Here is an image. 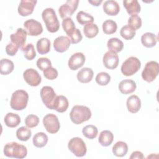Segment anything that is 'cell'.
<instances>
[{"mask_svg":"<svg viewBox=\"0 0 159 159\" xmlns=\"http://www.w3.org/2000/svg\"><path fill=\"white\" fill-rule=\"evenodd\" d=\"M24 27L27 34L30 36H38L43 32V27L41 23L33 19L25 21Z\"/></svg>","mask_w":159,"mask_h":159,"instance_id":"11","label":"cell"},{"mask_svg":"<svg viewBox=\"0 0 159 159\" xmlns=\"http://www.w3.org/2000/svg\"><path fill=\"white\" fill-rule=\"evenodd\" d=\"M68 149L77 157L84 156L87 152V148L84 142L82 139L76 137L71 139L68 144Z\"/></svg>","mask_w":159,"mask_h":159,"instance_id":"7","label":"cell"},{"mask_svg":"<svg viewBox=\"0 0 159 159\" xmlns=\"http://www.w3.org/2000/svg\"><path fill=\"white\" fill-rule=\"evenodd\" d=\"M85 62V56L81 52L73 54L68 60V67L71 70H76L81 68Z\"/></svg>","mask_w":159,"mask_h":159,"instance_id":"16","label":"cell"},{"mask_svg":"<svg viewBox=\"0 0 159 159\" xmlns=\"http://www.w3.org/2000/svg\"><path fill=\"white\" fill-rule=\"evenodd\" d=\"M40 97L47 108L54 110V104L57 95L51 86H45L42 87L40 90Z\"/></svg>","mask_w":159,"mask_h":159,"instance_id":"8","label":"cell"},{"mask_svg":"<svg viewBox=\"0 0 159 159\" xmlns=\"http://www.w3.org/2000/svg\"><path fill=\"white\" fill-rule=\"evenodd\" d=\"M141 42L144 47L151 48L155 46L157 42V37L153 33L146 32L142 35Z\"/></svg>","mask_w":159,"mask_h":159,"instance_id":"24","label":"cell"},{"mask_svg":"<svg viewBox=\"0 0 159 159\" xmlns=\"http://www.w3.org/2000/svg\"><path fill=\"white\" fill-rule=\"evenodd\" d=\"M19 48L12 43L7 44L6 47V52L9 56H14L16 54Z\"/></svg>","mask_w":159,"mask_h":159,"instance_id":"46","label":"cell"},{"mask_svg":"<svg viewBox=\"0 0 159 159\" xmlns=\"http://www.w3.org/2000/svg\"><path fill=\"white\" fill-rule=\"evenodd\" d=\"M118 87L121 93L128 94L135 91L137 85L134 81L130 79H125L119 83Z\"/></svg>","mask_w":159,"mask_h":159,"instance_id":"18","label":"cell"},{"mask_svg":"<svg viewBox=\"0 0 159 159\" xmlns=\"http://www.w3.org/2000/svg\"><path fill=\"white\" fill-rule=\"evenodd\" d=\"M114 140L113 134L109 130H102L99 136L98 142L99 143L104 147L109 146Z\"/></svg>","mask_w":159,"mask_h":159,"instance_id":"26","label":"cell"},{"mask_svg":"<svg viewBox=\"0 0 159 159\" xmlns=\"http://www.w3.org/2000/svg\"><path fill=\"white\" fill-rule=\"evenodd\" d=\"M76 20L80 24L86 25L88 23H93L94 17L84 11H80L76 15Z\"/></svg>","mask_w":159,"mask_h":159,"instance_id":"37","label":"cell"},{"mask_svg":"<svg viewBox=\"0 0 159 159\" xmlns=\"http://www.w3.org/2000/svg\"><path fill=\"white\" fill-rule=\"evenodd\" d=\"M117 29V25L116 22L112 20H106L102 24V30L106 34H113L116 32Z\"/></svg>","mask_w":159,"mask_h":159,"instance_id":"33","label":"cell"},{"mask_svg":"<svg viewBox=\"0 0 159 159\" xmlns=\"http://www.w3.org/2000/svg\"><path fill=\"white\" fill-rule=\"evenodd\" d=\"M68 105V101L65 96H57L54 104V110L60 113L64 112L67 110Z\"/></svg>","mask_w":159,"mask_h":159,"instance_id":"23","label":"cell"},{"mask_svg":"<svg viewBox=\"0 0 159 159\" xmlns=\"http://www.w3.org/2000/svg\"><path fill=\"white\" fill-rule=\"evenodd\" d=\"M88 2L91 4L93 6H98L102 2V0H100V1H99V0H97V1H88Z\"/></svg>","mask_w":159,"mask_h":159,"instance_id":"48","label":"cell"},{"mask_svg":"<svg viewBox=\"0 0 159 159\" xmlns=\"http://www.w3.org/2000/svg\"><path fill=\"white\" fill-rule=\"evenodd\" d=\"M70 116L72 122L75 124H81L91 118V111L86 106L76 105L71 109Z\"/></svg>","mask_w":159,"mask_h":159,"instance_id":"1","label":"cell"},{"mask_svg":"<svg viewBox=\"0 0 159 159\" xmlns=\"http://www.w3.org/2000/svg\"><path fill=\"white\" fill-rule=\"evenodd\" d=\"M25 81L31 86H37L42 81V78L38 71L34 68H28L23 73Z\"/></svg>","mask_w":159,"mask_h":159,"instance_id":"12","label":"cell"},{"mask_svg":"<svg viewBox=\"0 0 159 159\" xmlns=\"http://www.w3.org/2000/svg\"><path fill=\"white\" fill-rule=\"evenodd\" d=\"M43 124L46 130L50 134L57 133L60 128L58 119L53 114H48L45 116L43 118Z\"/></svg>","mask_w":159,"mask_h":159,"instance_id":"9","label":"cell"},{"mask_svg":"<svg viewBox=\"0 0 159 159\" xmlns=\"http://www.w3.org/2000/svg\"><path fill=\"white\" fill-rule=\"evenodd\" d=\"M158 72V63L155 61H150L145 64V68L142 72V77L144 81L151 83L155 80Z\"/></svg>","mask_w":159,"mask_h":159,"instance_id":"6","label":"cell"},{"mask_svg":"<svg viewBox=\"0 0 159 159\" xmlns=\"http://www.w3.org/2000/svg\"><path fill=\"white\" fill-rule=\"evenodd\" d=\"M128 152L127 144L122 141L117 142L112 147L113 154L118 157L125 156Z\"/></svg>","mask_w":159,"mask_h":159,"instance_id":"25","label":"cell"},{"mask_svg":"<svg viewBox=\"0 0 159 159\" xmlns=\"http://www.w3.org/2000/svg\"><path fill=\"white\" fill-rule=\"evenodd\" d=\"M62 27L68 36H70L76 29L75 24L70 17L63 19L62 21Z\"/></svg>","mask_w":159,"mask_h":159,"instance_id":"36","label":"cell"},{"mask_svg":"<svg viewBox=\"0 0 159 159\" xmlns=\"http://www.w3.org/2000/svg\"><path fill=\"white\" fill-rule=\"evenodd\" d=\"M37 67L42 71H44L48 67L52 66L51 61L46 57H41L39 58L37 61Z\"/></svg>","mask_w":159,"mask_h":159,"instance_id":"43","label":"cell"},{"mask_svg":"<svg viewBox=\"0 0 159 159\" xmlns=\"http://www.w3.org/2000/svg\"><path fill=\"white\" fill-rule=\"evenodd\" d=\"M104 66L110 70L116 68L119 64V57L116 53L108 51L105 53L102 58Z\"/></svg>","mask_w":159,"mask_h":159,"instance_id":"14","label":"cell"},{"mask_svg":"<svg viewBox=\"0 0 159 159\" xmlns=\"http://www.w3.org/2000/svg\"><path fill=\"white\" fill-rule=\"evenodd\" d=\"M22 51L24 57L29 60H32L36 57V52L32 43L27 44L22 48Z\"/></svg>","mask_w":159,"mask_h":159,"instance_id":"39","label":"cell"},{"mask_svg":"<svg viewBox=\"0 0 159 159\" xmlns=\"http://www.w3.org/2000/svg\"><path fill=\"white\" fill-rule=\"evenodd\" d=\"M130 159H135V158H138V159H143L144 158V156L143 153L140 152V151H135L132 153L131 155L130 156Z\"/></svg>","mask_w":159,"mask_h":159,"instance_id":"47","label":"cell"},{"mask_svg":"<svg viewBox=\"0 0 159 159\" xmlns=\"http://www.w3.org/2000/svg\"><path fill=\"white\" fill-rule=\"evenodd\" d=\"M82 133L85 137L89 139H93L97 137L98 130V128L93 125H88L83 128Z\"/></svg>","mask_w":159,"mask_h":159,"instance_id":"34","label":"cell"},{"mask_svg":"<svg viewBox=\"0 0 159 159\" xmlns=\"http://www.w3.org/2000/svg\"><path fill=\"white\" fill-rule=\"evenodd\" d=\"M103 10L107 15L114 16L119 12L120 6L116 1H106L103 4Z\"/></svg>","mask_w":159,"mask_h":159,"instance_id":"19","label":"cell"},{"mask_svg":"<svg viewBox=\"0 0 159 159\" xmlns=\"http://www.w3.org/2000/svg\"><path fill=\"white\" fill-rule=\"evenodd\" d=\"M83 32L87 38L92 39L98 35L99 29L96 24L88 23L84 25L83 27Z\"/></svg>","mask_w":159,"mask_h":159,"instance_id":"32","label":"cell"},{"mask_svg":"<svg viewBox=\"0 0 159 159\" xmlns=\"http://www.w3.org/2000/svg\"><path fill=\"white\" fill-rule=\"evenodd\" d=\"M5 156L9 158H24L27 155L26 147L15 142L7 143L5 145L3 150Z\"/></svg>","mask_w":159,"mask_h":159,"instance_id":"3","label":"cell"},{"mask_svg":"<svg viewBox=\"0 0 159 159\" xmlns=\"http://www.w3.org/2000/svg\"><path fill=\"white\" fill-rule=\"evenodd\" d=\"M78 0H68L58 9V13L62 19L71 16L78 7Z\"/></svg>","mask_w":159,"mask_h":159,"instance_id":"10","label":"cell"},{"mask_svg":"<svg viewBox=\"0 0 159 159\" xmlns=\"http://www.w3.org/2000/svg\"><path fill=\"white\" fill-rule=\"evenodd\" d=\"M93 71L91 68L86 67L81 69L77 73L78 80L83 83L90 82L93 77Z\"/></svg>","mask_w":159,"mask_h":159,"instance_id":"21","label":"cell"},{"mask_svg":"<svg viewBox=\"0 0 159 159\" xmlns=\"http://www.w3.org/2000/svg\"><path fill=\"white\" fill-rule=\"evenodd\" d=\"M71 41L70 38L66 36H59L53 42V47L55 51L60 53L66 52L70 47Z\"/></svg>","mask_w":159,"mask_h":159,"instance_id":"17","label":"cell"},{"mask_svg":"<svg viewBox=\"0 0 159 159\" xmlns=\"http://www.w3.org/2000/svg\"><path fill=\"white\" fill-rule=\"evenodd\" d=\"M28 100L29 95L25 91L16 90L11 96L10 105L14 110L22 111L27 107Z\"/></svg>","mask_w":159,"mask_h":159,"instance_id":"4","label":"cell"},{"mask_svg":"<svg viewBox=\"0 0 159 159\" xmlns=\"http://www.w3.org/2000/svg\"><path fill=\"white\" fill-rule=\"evenodd\" d=\"M96 82L101 86L107 85L111 81V76L106 72H100L96 76Z\"/></svg>","mask_w":159,"mask_h":159,"instance_id":"40","label":"cell"},{"mask_svg":"<svg viewBox=\"0 0 159 159\" xmlns=\"http://www.w3.org/2000/svg\"><path fill=\"white\" fill-rule=\"evenodd\" d=\"M37 1L35 0H22L18 7V13L21 16H27L31 14Z\"/></svg>","mask_w":159,"mask_h":159,"instance_id":"15","label":"cell"},{"mask_svg":"<svg viewBox=\"0 0 159 159\" xmlns=\"http://www.w3.org/2000/svg\"><path fill=\"white\" fill-rule=\"evenodd\" d=\"M36 46L40 54H46L50 50V41L47 38H41L37 41Z\"/></svg>","mask_w":159,"mask_h":159,"instance_id":"30","label":"cell"},{"mask_svg":"<svg viewBox=\"0 0 159 159\" xmlns=\"http://www.w3.org/2000/svg\"><path fill=\"white\" fill-rule=\"evenodd\" d=\"M127 107L131 113H137L141 107L140 98L136 95H132L127 99Z\"/></svg>","mask_w":159,"mask_h":159,"instance_id":"20","label":"cell"},{"mask_svg":"<svg viewBox=\"0 0 159 159\" xmlns=\"http://www.w3.org/2000/svg\"><path fill=\"white\" fill-rule=\"evenodd\" d=\"M14 68V63L7 59L2 58L0 61V73L1 75H7L11 73Z\"/></svg>","mask_w":159,"mask_h":159,"instance_id":"29","label":"cell"},{"mask_svg":"<svg viewBox=\"0 0 159 159\" xmlns=\"http://www.w3.org/2000/svg\"><path fill=\"white\" fill-rule=\"evenodd\" d=\"M27 33L26 30L22 28H18L16 32L12 34L10 36L11 43L14 44L19 48H22L24 47Z\"/></svg>","mask_w":159,"mask_h":159,"instance_id":"13","label":"cell"},{"mask_svg":"<svg viewBox=\"0 0 159 159\" xmlns=\"http://www.w3.org/2000/svg\"><path fill=\"white\" fill-rule=\"evenodd\" d=\"M128 25L132 27L135 30L142 26V19L137 14L132 15L128 19Z\"/></svg>","mask_w":159,"mask_h":159,"instance_id":"42","label":"cell"},{"mask_svg":"<svg viewBox=\"0 0 159 159\" xmlns=\"http://www.w3.org/2000/svg\"><path fill=\"white\" fill-rule=\"evenodd\" d=\"M39 123V118L35 114H30L27 116L25 119V124L28 128H34L38 125Z\"/></svg>","mask_w":159,"mask_h":159,"instance_id":"41","label":"cell"},{"mask_svg":"<svg viewBox=\"0 0 159 159\" xmlns=\"http://www.w3.org/2000/svg\"><path fill=\"white\" fill-rule=\"evenodd\" d=\"M43 73L44 76L47 79L49 80H55L58 76V71H57V70L55 68H53L52 66L48 67V68L45 70L43 71Z\"/></svg>","mask_w":159,"mask_h":159,"instance_id":"44","label":"cell"},{"mask_svg":"<svg viewBox=\"0 0 159 159\" xmlns=\"http://www.w3.org/2000/svg\"><path fill=\"white\" fill-rule=\"evenodd\" d=\"M135 30L129 25L123 26L120 30V34L125 40H131L135 35Z\"/></svg>","mask_w":159,"mask_h":159,"instance_id":"35","label":"cell"},{"mask_svg":"<svg viewBox=\"0 0 159 159\" xmlns=\"http://www.w3.org/2000/svg\"><path fill=\"white\" fill-rule=\"evenodd\" d=\"M68 37H70L71 43L73 44H76L79 43L83 39L81 31L78 29H76L75 31Z\"/></svg>","mask_w":159,"mask_h":159,"instance_id":"45","label":"cell"},{"mask_svg":"<svg viewBox=\"0 0 159 159\" xmlns=\"http://www.w3.org/2000/svg\"><path fill=\"white\" fill-rule=\"evenodd\" d=\"M5 124L9 127H16L18 126L20 123V116L12 112L7 113L4 117V119Z\"/></svg>","mask_w":159,"mask_h":159,"instance_id":"27","label":"cell"},{"mask_svg":"<svg viewBox=\"0 0 159 159\" xmlns=\"http://www.w3.org/2000/svg\"><path fill=\"white\" fill-rule=\"evenodd\" d=\"M32 132L30 129H29L25 127H21L19 128L16 131L17 138L21 141H27L31 137Z\"/></svg>","mask_w":159,"mask_h":159,"instance_id":"38","label":"cell"},{"mask_svg":"<svg viewBox=\"0 0 159 159\" xmlns=\"http://www.w3.org/2000/svg\"><path fill=\"white\" fill-rule=\"evenodd\" d=\"M32 142L35 147L37 148L43 147L47 143L48 136L43 132H38L33 137Z\"/></svg>","mask_w":159,"mask_h":159,"instance_id":"31","label":"cell"},{"mask_svg":"<svg viewBox=\"0 0 159 159\" xmlns=\"http://www.w3.org/2000/svg\"><path fill=\"white\" fill-rule=\"evenodd\" d=\"M141 66L140 61L135 57H130L124 61L121 66V72L126 76H129L137 73Z\"/></svg>","mask_w":159,"mask_h":159,"instance_id":"5","label":"cell"},{"mask_svg":"<svg viewBox=\"0 0 159 159\" xmlns=\"http://www.w3.org/2000/svg\"><path fill=\"white\" fill-rule=\"evenodd\" d=\"M123 5L127 13L130 15H135L140 12V5L137 0L124 1Z\"/></svg>","mask_w":159,"mask_h":159,"instance_id":"22","label":"cell"},{"mask_svg":"<svg viewBox=\"0 0 159 159\" xmlns=\"http://www.w3.org/2000/svg\"><path fill=\"white\" fill-rule=\"evenodd\" d=\"M107 47L109 49V51L118 53L120 52L124 47L123 42L119 39L118 38H111L107 41Z\"/></svg>","mask_w":159,"mask_h":159,"instance_id":"28","label":"cell"},{"mask_svg":"<svg viewBox=\"0 0 159 159\" xmlns=\"http://www.w3.org/2000/svg\"><path fill=\"white\" fill-rule=\"evenodd\" d=\"M42 17L47 30L50 33L57 32L60 28V23L55 11L52 8H46L42 13Z\"/></svg>","mask_w":159,"mask_h":159,"instance_id":"2","label":"cell"}]
</instances>
